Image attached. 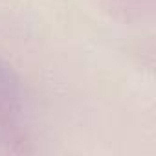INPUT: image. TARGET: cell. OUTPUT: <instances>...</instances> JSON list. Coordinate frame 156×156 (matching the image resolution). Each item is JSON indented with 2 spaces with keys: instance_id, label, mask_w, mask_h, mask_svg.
I'll use <instances>...</instances> for the list:
<instances>
[{
  "instance_id": "obj_1",
  "label": "cell",
  "mask_w": 156,
  "mask_h": 156,
  "mask_svg": "<svg viewBox=\"0 0 156 156\" xmlns=\"http://www.w3.org/2000/svg\"><path fill=\"white\" fill-rule=\"evenodd\" d=\"M30 134L20 79L0 57V147L8 152H28Z\"/></svg>"
}]
</instances>
